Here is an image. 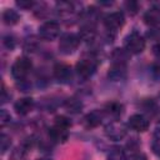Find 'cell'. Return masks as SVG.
I'll return each mask as SVG.
<instances>
[{"label": "cell", "mask_w": 160, "mask_h": 160, "mask_svg": "<svg viewBox=\"0 0 160 160\" xmlns=\"http://www.w3.org/2000/svg\"><path fill=\"white\" fill-rule=\"evenodd\" d=\"M151 72H152V75H154L155 79L160 80V64H155V65H152V68H151Z\"/></svg>", "instance_id": "obj_29"}, {"label": "cell", "mask_w": 160, "mask_h": 160, "mask_svg": "<svg viewBox=\"0 0 160 160\" xmlns=\"http://www.w3.org/2000/svg\"><path fill=\"white\" fill-rule=\"evenodd\" d=\"M26 150H28V148H24V146L16 148L11 152L10 160H26Z\"/></svg>", "instance_id": "obj_22"}, {"label": "cell", "mask_w": 160, "mask_h": 160, "mask_svg": "<svg viewBox=\"0 0 160 160\" xmlns=\"http://www.w3.org/2000/svg\"><path fill=\"white\" fill-rule=\"evenodd\" d=\"M98 68V61L95 58H82L81 60H79L75 65V71L78 74L79 78L81 79H89L91 78Z\"/></svg>", "instance_id": "obj_4"}, {"label": "cell", "mask_w": 160, "mask_h": 160, "mask_svg": "<svg viewBox=\"0 0 160 160\" xmlns=\"http://www.w3.org/2000/svg\"><path fill=\"white\" fill-rule=\"evenodd\" d=\"M10 119H11L10 114L5 109H1V111H0V125H1V128H4L6 124H9Z\"/></svg>", "instance_id": "obj_25"}, {"label": "cell", "mask_w": 160, "mask_h": 160, "mask_svg": "<svg viewBox=\"0 0 160 160\" xmlns=\"http://www.w3.org/2000/svg\"><path fill=\"white\" fill-rule=\"evenodd\" d=\"M19 20H20V15H19V12L16 10L6 9L2 12V21L6 25H15Z\"/></svg>", "instance_id": "obj_18"}, {"label": "cell", "mask_w": 160, "mask_h": 160, "mask_svg": "<svg viewBox=\"0 0 160 160\" xmlns=\"http://www.w3.org/2000/svg\"><path fill=\"white\" fill-rule=\"evenodd\" d=\"M16 5L20 6L24 10H29V9H31L35 5V2L34 1H30V0H20V1H16Z\"/></svg>", "instance_id": "obj_26"}, {"label": "cell", "mask_w": 160, "mask_h": 160, "mask_svg": "<svg viewBox=\"0 0 160 160\" xmlns=\"http://www.w3.org/2000/svg\"><path fill=\"white\" fill-rule=\"evenodd\" d=\"M104 118V111L100 110H94L91 112H89L85 118H84V124L86 128H96L98 125L101 124Z\"/></svg>", "instance_id": "obj_14"}, {"label": "cell", "mask_w": 160, "mask_h": 160, "mask_svg": "<svg viewBox=\"0 0 160 160\" xmlns=\"http://www.w3.org/2000/svg\"><path fill=\"white\" fill-rule=\"evenodd\" d=\"M152 51H154V54H155L158 58H160V42H158L156 45H154Z\"/></svg>", "instance_id": "obj_31"}, {"label": "cell", "mask_w": 160, "mask_h": 160, "mask_svg": "<svg viewBox=\"0 0 160 160\" xmlns=\"http://www.w3.org/2000/svg\"><path fill=\"white\" fill-rule=\"evenodd\" d=\"M126 160H146V158L142 155V154H134V155H131L129 159H126Z\"/></svg>", "instance_id": "obj_30"}, {"label": "cell", "mask_w": 160, "mask_h": 160, "mask_svg": "<svg viewBox=\"0 0 160 160\" xmlns=\"http://www.w3.org/2000/svg\"><path fill=\"white\" fill-rule=\"evenodd\" d=\"M36 160H51L50 158H40V159H36Z\"/></svg>", "instance_id": "obj_32"}, {"label": "cell", "mask_w": 160, "mask_h": 160, "mask_svg": "<svg viewBox=\"0 0 160 160\" xmlns=\"http://www.w3.org/2000/svg\"><path fill=\"white\" fill-rule=\"evenodd\" d=\"M80 36L72 32H66L64 35L60 36L59 40V51L64 55H70L72 54L80 44Z\"/></svg>", "instance_id": "obj_5"}, {"label": "cell", "mask_w": 160, "mask_h": 160, "mask_svg": "<svg viewBox=\"0 0 160 160\" xmlns=\"http://www.w3.org/2000/svg\"><path fill=\"white\" fill-rule=\"evenodd\" d=\"M32 69V62L26 56L18 58L11 65V75L15 80H24Z\"/></svg>", "instance_id": "obj_3"}, {"label": "cell", "mask_w": 160, "mask_h": 160, "mask_svg": "<svg viewBox=\"0 0 160 160\" xmlns=\"http://www.w3.org/2000/svg\"><path fill=\"white\" fill-rule=\"evenodd\" d=\"M108 160H126L125 151L120 146H114L108 154Z\"/></svg>", "instance_id": "obj_21"}, {"label": "cell", "mask_w": 160, "mask_h": 160, "mask_svg": "<svg viewBox=\"0 0 160 160\" xmlns=\"http://www.w3.org/2000/svg\"><path fill=\"white\" fill-rule=\"evenodd\" d=\"M64 106H65V109H66L69 112L76 114V112H79V111L82 109V102H81L79 99H76V98H70V99H68V100L65 101Z\"/></svg>", "instance_id": "obj_19"}, {"label": "cell", "mask_w": 160, "mask_h": 160, "mask_svg": "<svg viewBox=\"0 0 160 160\" xmlns=\"http://www.w3.org/2000/svg\"><path fill=\"white\" fill-rule=\"evenodd\" d=\"M108 78L112 81H120L126 78V65H119V64H112L109 68L108 71Z\"/></svg>", "instance_id": "obj_12"}, {"label": "cell", "mask_w": 160, "mask_h": 160, "mask_svg": "<svg viewBox=\"0 0 160 160\" xmlns=\"http://www.w3.org/2000/svg\"><path fill=\"white\" fill-rule=\"evenodd\" d=\"M80 39L86 41V42H90L95 39V29L92 26H82L81 30H80V34H79Z\"/></svg>", "instance_id": "obj_20"}, {"label": "cell", "mask_w": 160, "mask_h": 160, "mask_svg": "<svg viewBox=\"0 0 160 160\" xmlns=\"http://www.w3.org/2000/svg\"><path fill=\"white\" fill-rule=\"evenodd\" d=\"M54 76L59 82L68 84L72 79V69L66 64H56L54 66Z\"/></svg>", "instance_id": "obj_10"}, {"label": "cell", "mask_w": 160, "mask_h": 160, "mask_svg": "<svg viewBox=\"0 0 160 160\" xmlns=\"http://www.w3.org/2000/svg\"><path fill=\"white\" fill-rule=\"evenodd\" d=\"M2 42H4V45L8 48V49H14V46H15V40H14V38L12 36H5L4 38V40H2Z\"/></svg>", "instance_id": "obj_28"}, {"label": "cell", "mask_w": 160, "mask_h": 160, "mask_svg": "<svg viewBox=\"0 0 160 160\" xmlns=\"http://www.w3.org/2000/svg\"><path fill=\"white\" fill-rule=\"evenodd\" d=\"M60 35V25L56 21H45L39 26V36L46 41H52Z\"/></svg>", "instance_id": "obj_8"}, {"label": "cell", "mask_w": 160, "mask_h": 160, "mask_svg": "<svg viewBox=\"0 0 160 160\" xmlns=\"http://www.w3.org/2000/svg\"><path fill=\"white\" fill-rule=\"evenodd\" d=\"M144 21L149 26H158V25H160V8L151 6L144 14Z\"/></svg>", "instance_id": "obj_13"}, {"label": "cell", "mask_w": 160, "mask_h": 160, "mask_svg": "<svg viewBox=\"0 0 160 160\" xmlns=\"http://www.w3.org/2000/svg\"><path fill=\"white\" fill-rule=\"evenodd\" d=\"M151 149H152L154 154L160 158V128H158L156 131L154 132V139H152Z\"/></svg>", "instance_id": "obj_23"}, {"label": "cell", "mask_w": 160, "mask_h": 160, "mask_svg": "<svg viewBox=\"0 0 160 160\" xmlns=\"http://www.w3.org/2000/svg\"><path fill=\"white\" fill-rule=\"evenodd\" d=\"M129 52L125 49H115L111 54V60L112 64H119V65H126V61L129 60Z\"/></svg>", "instance_id": "obj_17"}, {"label": "cell", "mask_w": 160, "mask_h": 160, "mask_svg": "<svg viewBox=\"0 0 160 160\" xmlns=\"http://www.w3.org/2000/svg\"><path fill=\"white\" fill-rule=\"evenodd\" d=\"M0 144H1V152H6L9 149H10V145H11V138L6 134H1L0 136Z\"/></svg>", "instance_id": "obj_24"}, {"label": "cell", "mask_w": 160, "mask_h": 160, "mask_svg": "<svg viewBox=\"0 0 160 160\" xmlns=\"http://www.w3.org/2000/svg\"><path fill=\"white\" fill-rule=\"evenodd\" d=\"M70 128H71V120L64 115H58L54 119V125L49 129V138L54 142L62 144L69 138Z\"/></svg>", "instance_id": "obj_1"}, {"label": "cell", "mask_w": 160, "mask_h": 160, "mask_svg": "<svg viewBox=\"0 0 160 160\" xmlns=\"http://www.w3.org/2000/svg\"><path fill=\"white\" fill-rule=\"evenodd\" d=\"M56 10H58V14L64 18V19H68L69 16H71L75 11V8H74V4L72 2H69V1H59L56 2Z\"/></svg>", "instance_id": "obj_15"}, {"label": "cell", "mask_w": 160, "mask_h": 160, "mask_svg": "<svg viewBox=\"0 0 160 160\" xmlns=\"http://www.w3.org/2000/svg\"><path fill=\"white\" fill-rule=\"evenodd\" d=\"M122 110H124V106L118 102V101H111V102H108L105 105V109H104V114H108L112 118H119L121 114H122Z\"/></svg>", "instance_id": "obj_16"}, {"label": "cell", "mask_w": 160, "mask_h": 160, "mask_svg": "<svg viewBox=\"0 0 160 160\" xmlns=\"http://www.w3.org/2000/svg\"><path fill=\"white\" fill-rule=\"evenodd\" d=\"M34 99L32 98H21L14 104V109L19 115H28L34 109Z\"/></svg>", "instance_id": "obj_11"}, {"label": "cell", "mask_w": 160, "mask_h": 160, "mask_svg": "<svg viewBox=\"0 0 160 160\" xmlns=\"http://www.w3.org/2000/svg\"><path fill=\"white\" fill-rule=\"evenodd\" d=\"M104 131H105V135H106L110 140L119 141V140H122V139L126 136L128 128H126V125L122 124L121 121L112 120V121H110V122H108V124L105 125Z\"/></svg>", "instance_id": "obj_6"}, {"label": "cell", "mask_w": 160, "mask_h": 160, "mask_svg": "<svg viewBox=\"0 0 160 160\" xmlns=\"http://www.w3.org/2000/svg\"><path fill=\"white\" fill-rule=\"evenodd\" d=\"M128 126L138 132H144L149 129L150 126V121L148 120V118H145L142 114H134L129 118L128 120Z\"/></svg>", "instance_id": "obj_9"}, {"label": "cell", "mask_w": 160, "mask_h": 160, "mask_svg": "<svg viewBox=\"0 0 160 160\" xmlns=\"http://www.w3.org/2000/svg\"><path fill=\"white\" fill-rule=\"evenodd\" d=\"M145 39L141 34H139L138 31H132L129 35H126L125 40H124V49L129 52V54H140L144 51L145 49Z\"/></svg>", "instance_id": "obj_2"}, {"label": "cell", "mask_w": 160, "mask_h": 160, "mask_svg": "<svg viewBox=\"0 0 160 160\" xmlns=\"http://www.w3.org/2000/svg\"><path fill=\"white\" fill-rule=\"evenodd\" d=\"M104 26L109 32H116L125 24V16L121 11H114L104 16Z\"/></svg>", "instance_id": "obj_7"}, {"label": "cell", "mask_w": 160, "mask_h": 160, "mask_svg": "<svg viewBox=\"0 0 160 160\" xmlns=\"http://www.w3.org/2000/svg\"><path fill=\"white\" fill-rule=\"evenodd\" d=\"M125 6H126V10L129 11V14H135L138 11V4L134 2V1H128L125 2Z\"/></svg>", "instance_id": "obj_27"}]
</instances>
